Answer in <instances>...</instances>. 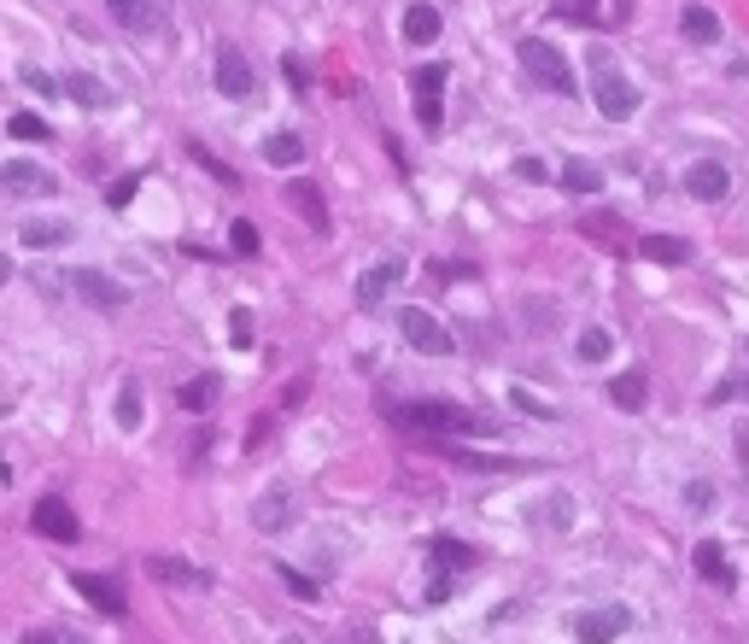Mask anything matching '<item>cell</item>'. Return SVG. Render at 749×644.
<instances>
[{
	"mask_svg": "<svg viewBox=\"0 0 749 644\" xmlns=\"http://www.w3.org/2000/svg\"><path fill=\"white\" fill-rule=\"evenodd\" d=\"M399 422L416 434H492V416H474L469 404H451V399H416L399 411Z\"/></svg>",
	"mask_w": 749,
	"mask_h": 644,
	"instance_id": "6da1fadb",
	"label": "cell"
},
{
	"mask_svg": "<svg viewBox=\"0 0 749 644\" xmlns=\"http://www.w3.org/2000/svg\"><path fill=\"white\" fill-rule=\"evenodd\" d=\"M591 100H598V112L609 117V124H626V117L638 112V89L626 82V71L603 54V47L591 54Z\"/></svg>",
	"mask_w": 749,
	"mask_h": 644,
	"instance_id": "7a4b0ae2",
	"label": "cell"
},
{
	"mask_svg": "<svg viewBox=\"0 0 749 644\" xmlns=\"http://www.w3.org/2000/svg\"><path fill=\"white\" fill-rule=\"evenodd\" d=\"M516 59L527 65V77H533L544 94H562V100L574 94V71H568V59H562V47L539 42V36H521L516 42Z\"/></svg>",
	"mask_w": 749,
	"mask_h": 644,
	"instance_id": "3957f363",
	"label": "cell"
},
{
	"mask_svg": "<svg viewBox=\"0 0 749 644\" xmlns=\"http://www.w3.org/2000/svg\"><path fill=\"white\" fill-rule=\"evenodd\" d=\"M446 65H422V71L411 77V100H416V117L422 129H439L446 124Z\"/></svg>",
	"mask_w": 749,
	"mask_h": 644,
	"instance_id": "277c9868",
	"label": "cell"
},
{
	"mask_svg": "<svg viewBox=\"0 0 749 644\" xmlns=\"http://www.w3.org/2000/svg\"><path fill=\"white\" fill-rule=\"evenodd\" d=\"M399 334L422 352V358H446V352L457 346L451 329H446V322H439L434 311H399Z\"/></svg>",
	"mask_w": 749,
	"mask_h": 644,
	"instance_id": "5b68a950",
	"label": "cell"
},
{
	"mask_svg": "<svg viewBox=\"0 0 749 644\" xmlns=\"http://www.w3.org/2000/svg\"><path fill=\"white\" fill-rule=\"evenodd\" d=\"M30 528H36L42 539H54V545H77V539H82L77 510H71L65 498H54V493H47V498L36 504V510H30Z\"/></svg>",
	"mask_w": 749,
	"mask_h": 644,
	"instance_id": "8992f818",
	"label": "cell"
},
{
	"mask_svg": "<svg viewBox=\"0 0 749 644\" xmlns=\"http://www.w3.org/2000/svg\"><path fill=\"white\" fill-rule=\"evenodd\" d=\"M0 182H7L12 199H54L59 194L54 171H47V164H30V159H12L7 171H0Z\"/></svg>",
	"mask_w": 749,
	"mask_h": 644,
	"instance_id": "52a82bcc",
	"label": "cell"
},
{
	"mask_svg": "<svg viewBox=\"0 0 749 644\" xmlns=\"http://www.w3.org/2000/svg\"><path fill=\"white\" fill-rule=\"evenodd\" d=\"M71 294L82 304H94V311H124V304H129L124 287H117L112 276H100V269H71Z\"/></svg>",
	"mask_w": 749,
	"mask_h": 644,
	"instance_id": "ba28073f",
	"label": "cell"
},
{
	"mask_svg": "<svg viewBox=\"0 0 749 644\" xmlns=\"http://www.w3.org/2000/svg\"><path fill=\"white\" fill-rule=\"evenodd\" d=\"M217 94H229V100H246L252 94V65H246V54L234 42L217 47Z\"/></svg>",
	"mask_w": 749,
	"mask_h": 644,
	"instance_id": "9c48e42d",
	"label": "cell"
},
{
	"mask_svg": "<svg viewBox=\"0 0 749 644\" xmlns=\"http://www.w3.org/2000/svg\"><path fill=\"white\" fill-rule=\"evenodd\" d=\"M399 281H404V264H399V258L369 264L364 276H357V304H364V311H374L381 299H393V287H399Z\"/></svg>",
	"mask_w": 749,
	"mask_h": 644,
	"instance_id": "30bf717a",
	"label": "cell"
},
{
	"mask_svg": "<svg viewBox=\"0 0 749 644\" xmlns=\"http://www.w3.org/2000/svg\"><path fill=\"white\" fill-rule=\"evenodd\" d=\"M685 194L703 199V206H714V199L731 194V171H726V164H714V159H696L685 171Z\"/></svg>",
	"mask_w": 749,
	"mask_h": 644,
	"instance_id": "8fae6325",
	"label": "cell"
},
{
	"mask_svg": "<svg viewBox=\"0 0 749 644\" xmlns=\"http://www.w3.org/2000/svg\"><path fill=\"white\" fill-rule=\"evenodd\" d=\"M71 591H82V598H89L94 609H100V616H124V586H117V580H106V574H71Z\"/></svg>",
	"mask_w": 749,
	"mask_h": 644,
	"instance_id": "7c38bea8",
	"label": "cell"
},
{
	"mask_svg": "<svg viewBox=\"0 0 749 644\" xmlns=\"http://www.w3.org/2000/svg\"><path fill=\"white\" fill-rule=\"evenodd\" d=\"M626 626H633L626 609H586V616L574 621V633H580V644H609V639H621Z\"/></svg>",
	"mask_w": 749,
	"mask_h": 644,
	"instance_id": "4fadbf2b",
	"label": "cell"
},
{
	"mask_svg": "<svg viewBox=\"0 0 749 644\" xmlns=\"http://www.w3.org/2000/svg\"><path fill=\"white\" fill-rule=\"evenodd\" d=\"M252 528H258V533L293 528V493H287V486H269V493L252 504Z\"/></svg>",
	"mask_w": 749,
	"mask_h": 644,
	"instance_id": "5bb4252c",
	"label": "cell"
},
{
	"mask_svg": "<svg viewBox=\"0 0 749 644\" xmlns=\"http://www.w3.org/2000/svg\"><path fill=\"white\" fill-rule=\"evenodd\" d=\"M147 574L159 586H187V591H206L211 586V574L194 568V563H182V556H147Z\"/></svg>",
	"mask_w": 749,
	"mask_h": 644,
	"instance_id": "9a60e30c",
	"label": "cell"
},
{
	"mask_svg": "<svg viewBox=\"0 0 749 644\" xmlns=\"http://www.w3.org/2000/svg\"><path fill=\"white\" fill-rule=\"evenodd\" d=\"M287 206H293L316 234H329V199L316 194V182H287Z\"/></svg>",
	"mask_w": 749,
	"mask_h": 644,
	"instance_id": "2e32d148",
	"label": "cell"
},
{
	"mask_svg": "<svg viewBox=\"0 0 749 644\" xmlns=\"http://www.w3.org/2000/svg\"><path fill=\"white\" fill-rule=\"evenodd\" d=\"M106 12L124 30H135V36H152V30H159V7H152V0H106Z\"/></svg>",
	"mask_w": 749,
	"mask_h": 644,
	"instance_id": "e0dca14e",
	"label": "cell"
},
{
	"mask_svg": "<svg viewBox=\"0 0 749 644\" xmlns=\"http://www.w3.org/2000/svg\"><path fill=\"white\" fill-rule=\"evenodd\" d=\"M691 563H696V574H703L708 586H721V591H731L738 580H731V563H726V551L714 545V539H703V545L691 551Z\"/></svg>",
	"mask_w": 749,
	"mask_h": 644,
	"instance_id": "ac0fdd59",
	"label": "cell"
},
{
	"mask_svg": "<svg viewBox=\"0 0 749 644\" xmlns=\"http://www.w3.org/2000/svg\"><path fill=\"white\" fill-rule=\"evenodd\" d=\"M59 89L71 94L77 106H89V112H106V106H112V89H106L100 77H89V71H71V77L59 82Z\"/></svg>",
	"mask_w": 749,
	"mask_h": 644,
	"instance_id": "d6986e66",
	"label": "cell"
},
{
	"mask_svg": "<svg viewBox=\"0 0 749 644\" xmlns=\"http://www.w3.org/2000/svg\"><path fill=\"white\" fill-rule=\"evenodd\" d=\"M609 399H615L621 411H644V399H650V376H644V369H626V376L609 381Z\"/></svg>",
	"mask_w": 749,
	"mask_h": 644,
	"instance_id": "ffe728a7",
	"label": "cell"
},
{
	"mask_svg": "<svg viewBox=\"0 0 749 644\" xmlns=\"http://www.w3.org/2000/svg\"><path fill=\"white\" fill-rule=\"evenodd\" d=\"M638 252L650 264H691V241H679V234H644Z\"/></svg>",
	"mask_w": 749,
	"mask_h": 644,
	"instance_id": "44dd1931",
	"label": "cell"
},
{
	"mask_svg": "<svg viewBox=\"0 0 749 644\" xmlns=\"http://www.w3.org/2000/svg\"><path fill=\"white\" fill-rule=\"evenodd\" d=\"M439 36V7H428V0H416V7H404V42H434Z\"/></svg>",
	"mask_w": 749,
	"mask_h": 644,
	"instance_id": "7402d4cb",
	"label": "cell"
},
{
	"mask_svg": "<svg viewBox=\"0 0 749 644\" xmlns=\"http://www.w3.org/2000/svg\"><path fill=\"white\" fill-rule=\"evenodd\" d=\"M434 568H446V574H469L474 568V545H463V539H434Z\"/></svg>",
	"mask_w": 749,
	"mask_h": 644,
	"instance_id": "603a6c76",
	"label": "cell"
},
{
	"mask_svg": "<svg viewBox=\"0 0 749 644\" xmlns=\"http://www.w3.org/2000/svg\"><path fill=\"white\" fill-rule=\"evenodd\" d=\"M65 241H71V223H59V217H30V223H24V246H65Z\"/></svg>",
	"mask_w": 749,
	"mask_h": 644,
	"instance_id": "cb8c5ba5",
	"label": "cell"
},
{
	"mask_svg": "<svg viewBox=\"0 0 749 644\" xmlns=\"http://www.w3.org/2000/svg\"><path fill=\"white\" fill-rule=\"evenodd\" d=\"M264 159L276 164V171H293V164L304 159V141L293 129H281V135H269V141H264Z\"/></svg>",
	"mask_w": 749,
	"mask_h": 644,
	"instance_id": "d4e9b609",
	"label": "cell"
},
{
	"mask_svg": "<svg viewBox=\"0 0 749 644\" xmlns=\"http://www.w3.org/2000/svg\"><path fill=\"white\" fill-rule=\"evenodd\" d=\"M679 30H685L691 42H721V19H714L708 7H685L679 12Z\"/></svg>",
	"mask_w": 749,
	"mask_h": 644,
	"instance_id": "484cf974",
	"label": "cell"
},
{
	"mask_svg": "<svg viewBox=\"0 0 749 644\" xmlns=\"http://www.w3.org/2000/svg\"><path fill=\"white\" fill-rule=\"evenodd\" d=\"M211 399H217V376H194V381L176 387V404H182V411H211Z\"/></svg>",
	"mask_w": 749,
	"mask_h": 644,
	"instance_id": "4316f807",
	"label": "cell"
},
{
	"mask_svg": "<svg viewBox=\"0 0 749 644\" xmlns=\"http://www.w3.org/2000/svg\"><path fill=\"white\" fill-rule=\"evenodd\" d=\"M117 428H124V434L141 428V381H124V387H117Z\"/></svg>",
	"mask_w": 749,
	"mask_h": 644,
	"instance_id": "83f0119b",
	"label": "cell"
},
{
	"mask_svg": "<svg viewBox=\"0 0 749 644\" xmlns=\"http://www.w3.org/2000/svg\"><path fill=\"white\" fill-rule=\"evenodd\" d=\"M556 182H562V188H568V194H591L603 176H598V164H586V159H568V164H562V176H556Z\"/></svg>",
	"mask_w": 749,
	"mask_h": 644,
	"instance_id": "f1b7e54d",
	"label": "cell"
},
{
	"mask_svg": "<svg viewBox=\"0 0 749 644\" xmlns=\"http://www.w3.org/2000/svg\"><path fill=\"white\" fill-rule=\"evenodd\" d=\"M7 135H19V141H30V147L54 141V129H47V117H36V112H12V124H7Z\"/></svg>",
	"mask_w": 749,
	"mask_h": 644,
	"instance_id": "f546056e",
	"label": "cell"
},
{
	"mask_svg": "<svg viewBox=\"0 0 749 644\" xmlns=\"http://www.w3.org/2000/svg\"><path fill=\"white\" fill-rule=\"evenodd\" d=\"M187 159H194V164H206V171H211L217 182H223V188H241V176H234V171H229V164H223V159H217V152H211V147H199V141H187Z\"/></svg>",
	"mask_w": 749,
	"mask_h": 644,
	"instance_id": "4dcf8cb0",
	"label": "cell"
},
{
	"mask_svg": "<svg viewBox=\"0 0 749 644\" xmlns=\"http://www.w3.org/2000/svg\"><path fill=\"white\" fill-rule=\"evenodd\" d=\"M276 574H281V586H287V591H293V598H299V603H316V598H322V586L311 580V574H299V568H287V563H281Z\"/></svg>",
	"mask_w": 749,
	"mask_h": 644,
	"instance_id": "1f68e13d",
	"label": "cell"
},
{
	"mask_svg": "<svg viewBox=\"0 0 749 644\" xmlns=\"http://www.w3.org/2000/svg\"><path fill=\"white\" fill-rule=\"evenodd\" d=\"M229 246L241 252V258H252V252H258V223H246V217H241V223H229Z\"/></svg>",
	"mask_w": 749,
	"mask_h": 644,
	"instance_id": "d6a6232c",
	"label": "cell"
},
{
	"mask_svg": "<svg viewBox=\"0 0 749 644\" xmlns=\"http://www.w3.org/2000/svg\"><path fill=\"white\" fill-rule=\"evenodd\" d=\"M609 358V334L603 329H586L580 334V364H603Z\"/></svg>",
	"mask_w": 749,
	"mask_h": 644,
	"instance_id": "836d02e7",
	"label": "cell"
},
{
	"mask_svg": "<svg viewBox=\"0 0 749 644\" xmlns=\"http://www.w3.org/2000/svg\"><path fill=\"white\" fill-rule=\"evenodd\" d=\"M509 404H516V411H527V416H539V422H551V416H556L551 404H544V399H533V393H527V387H516V393H509Z\"/></svg>",
	"mask_w": 749,
	"mask_h": 644,
	"instance_id": "e575fe53",
	"label": "cell"
},
{
	"mask_svg": "<svg viewBox=\"0 0 749 644\" xmlns=\"http://www.w3.org/2000/svg\"><path fill=\"white\" fill-rule=\"evenodd\" d=\"M24 89H36V94H47V100H54V94H65V89H59V82L47 77V71H36V65H24Z\"/></svg>",
	"mask_w": 749,
	"mask_h": 644,
	"instance_id": "d590c367",
	"label": "cell"
},
{
	"mask_svg": "<svg viewBox=\"0 0 749 644\" xmlns=\"http://www.w3.org/2000/svg\"><path fill=\"white\" fill-rule=\"evenodd\" d=\"M229 341L241 346V352L252 346V311H234V317H229Z\"/></svg>",
	"mask_w": 749,
	"mask_h": 644,
	"instance_id": "8d00e7d4",
	"label": "cell"
},
{
	"mask_svg": "<svg viewBox=\"0 0 749 644\" xmlns=\"http://www.w3.org/2000/svg\"><path fill=\"white\" fill-rule=\"evenodd\" d=\"M281 71H287V82H293V94L311 89V77H304V59H299V54H287V59H281Z\"/></svg>",
	"mask_w": 749,
	"mask_h": 644,
	"instance_id": "74e56055",
	"label": "cell"
},
{
	"mask_svg": "<svg viewBox=\"0 0 749 644\" xmlns=\"http://www.w3.org/2000/svg\"><path fill=\"white\" fill-rule=\"evenodd\" d=\"M451 586H457V574L434 568V580H428V603H446V598H451Z\"/></svg>",
	"mask_w": 749,
	"mask_h": 644,
	"instance_id": "f35d334b",
	"label": "cell"
},
{
	"mask_svg": "<svg viewBox=\"0 0 749 644\" xmlns=\"http://www.w3.org/2000/svg\"><path fill=\"white\" fill-rule=\"evenodd\" d=\"M135 182H141V176H124V182H112V188H106V206H129V199H135Z\"/></svg>",
	"mask_w": 749,
	"mask_h": 644,
	"instance_id": "ab89813d",
	"label": "cell"
},
{
	"mask_svg": "<svg viewBox=\"0 0 749 644\" xmlns=\"http://www.w3.org/2000/svg\"><path fill=\"white\" fill-rule=\"evenodd\" d=\"M685 504H696V510H708V504H714V486H708V481H691V486H685Z\"/></svg>",
	"mask_w": 749,
	"mask_h": 644,
	"instance_id": "60d3db41",
	"label": "cell"
},
{
	"mask_svg": "<svg viewBox=\"0 0 749 644\" xmlns=\"http://www.w3.org/2000/svg\"><path fill=\"white\" fill-rule=\"evenodd\" d=\"M516 176H521V182H551V171H544L539 159H516Z\"/></svg>",
	"mask_w": 749,
	"mask_h": 644,
	"instance_id": "b9f144b4",
	"label": "cell"
},
{
	"mask_svg": "<svg viewBox=\"0 0 749 644\" xmlns=\"http://www.w3.org/2000/svg\"><path fill=\"white\" fill-rule=\"evenodd\" d=\"M726 399H749V381H721L714 387V404H726Z\"/></svg>",
	"mask_w": 749,
	"mask_h": 644,
	"instance_id": "7bdbcfd3",
	"label": "cell"
},
{
	"mask_svg": "<svg viewBox=\"0 0 749 644\" xmlns=\"http://www.w3.org/2000/svg\"><path fill=\"white\" fill-rule=\"evenodd\" d=\"M568 516H574V504L568 498H551V521H556V528H568Z\"/></svg>",
	"mask_w": 749,
	"mask_h": 644,
	"instance_id": "ee69618b",
	"label": "cell"
},
{
	"mask_svg": "<svg viewBox=\"0 0 749 644\" xmlns=\"http://www.w3.org/2000/svg\"><path fill=\"white\" fill-rule=\"evenodd\" d=\"M19 644H59V633H24Z\"/></svg>",
	"mask_w": 749,
	"mask_h": 644,
	"instance_id": "f6af8a7d",
	"label": "cell"
},
{
	"mask_svg": "<svg viewBox=\"0 0 749 644\" xmlns=\"http://www.w3.org/2000/svg\"><path fill=\"white\" fill-rule=\"evenodd\" d=\"M7 281H12V258L0 252V287H7Z\"/></svg>",
	"mask_w": 749,
	"mask_h": 644,
	"instance_id": "bcb514c9",
	"label": "cell"
},
{
	"mask_svg": "<svg viewBox=\"0 0 749 644\" xmlns=\"http://www.w3.org/2000/svg\"><path fill=\"white\" fill-rule=\"evenodd\" d=\"M59 644H89V639H59Z\"/></svg>",
	"mask_w": 749,
	"mask_h": 644,
	"instance_id": "7dc6e473",
	"label": "cell"
},
{
	"mask_svg": "<svg viewBox=\"0 0 749 644\" xmlns=\"http://www.w3.org/2000/svg\"><path fill=\"white\" fill-rule=\"evenodd\" d=\"M281 644H304V639H281Z\"/></svg>",
	"mask_w": 749,
	"mask_h": 644,
	"instance_id": "c3c4849f",
	"label": "cell"
}]
</instances>
